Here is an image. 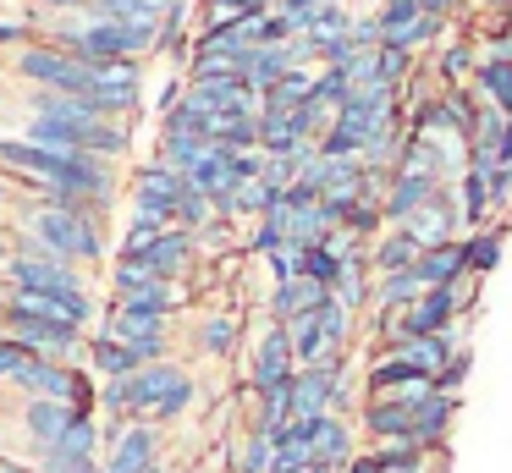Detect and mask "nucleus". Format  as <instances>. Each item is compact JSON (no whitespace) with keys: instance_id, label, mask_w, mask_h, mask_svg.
<instances>
[{"instance_id":"obj_32","label":"nucleus","mask_w":512,"mask_h":473,"mask_svg":"<svg viewBox=\"0 0 512 473\" xmlns=\"http://www.w3.org/2000/svg\"><path fill=\"white\" fill-rule=\"evenodd\" d=\"M89 17H111V22H160L166 0H94Z\"/></svg>"},{"instance_id":"obj_29","label":"nucleus","mask_w":512,"mask_h":473,"mask_svg":"<svg viewBox=\"0 0 512 473\" xmlns=\"http://www.w3.org/2000/svg\"><path fill=\"white\" fill-rule=\"evenodd\" d=\"M347 28H353V6H320L309 17V28H303V39L314 44V61H320V50L325 44H336V39H347Z\"/></svg>"},{"instance_id":"obj_31","label":"nucleus","mask_w":512,"mask_h":473,"mask_svg":"<svg viewBox=\"0 0 512 473\" xmlns=\"http://www.w3.org/2000/svg\"><path fill=\"white\" fill-rule=\"evenodd\" d=\"M347 94H353V83H347V72H336V66H320V72H314L309 105H320L325 116H336V110L347 105Z\"/></svg>"},{"instance_id":"obj_39","label":"nucleus","mask_w":512,"mask_h":473,"mask_svg":"<svg viewBox=\"0 0 512 473\" xmlns=\"http://www.w3.org/2000/svg\"><path fill=\"white\" fill-rule=\"evenodd\" d=\"M28 358H34V352H28V347H17L12 336H0V385H12V374L23 369Z\"/></svg>"},{"instance_id":"obj_10","label":"nucleus","mask_w":512,"mask_h":473,"mask_svg":"<svg viewBox=\"0 0 512 473\" xmlns=\"http://www.w3.org/2000/svg\"><path fill=\"white\" fill-rule=\"evenodd\" d=\"M292 374H298V363H292V341H287V325H270L254 336V347H248V391H270V385H287Z\"/></svg>"},{"instance_id":"obj_13","label":"nucleus","mask_w":512,"mask_h":473,"mask_svg":"<svg viewBox=\"0 0 512 473\" xmlns=\"http://www.w3.org/2000/svg\"><path fill=\"white\" fill-rule=\"evenodd\" d=\"M237 347H243V314L237 308H204L199 325H193V352L210 363H226L237 358Z\"/></svg>"},{"instance_id":"obj_40","label":"nucleus","mask_w":512,"mask_h":473,"mask_svg":"<svg viewBox=\"0 0 512 473\" xmlns=\"http://www.w3.org/2000/svg\"><path fill=\"white\" fill-rule=\"evenodd\" d=\"M28 6L45 17H83V11H94V0H28Z\"/></svg>"},{"instance_id":"obj_9","label":"nucleus","mask_w":512,"mask_h":473,"mask_svg":"<svg viewBox=\"0 0 512 473\" xmlns=\"http://www.w3.org/2000/svg\"><path fill=\"white\" fill-rule=\"evenodd\" d=\"M72 424H78V407H72V402H50V396H17V429H23V440H28V457L61 446Z\"/></svg>"},{"instance_id":"obj_37","label":"nucleus","mask_w":512,"mask_h":473,"mask_svg":"<svg viewBox=\"0 0 512 473\" xmlns=\"http://www.w3.org/2000/svg\"><path fill=\"white\" fill-rule=\"evenodd\" d=\"M347 44H353V50H380L375 6H353V28H347Z\"/></svg>"},{"instance_id":"obj_41","label":"nucleus","mask_w":512,"mask_h":473,"mask_svg":"<svg viewBox=\"0 0 512 473\" xmlns=\"http://www.w3.org/2000/svg\"><path fill=\"white\" fill-rule=\"evenodd\" d=\"M342 473H380V457H375V446H358V457L347 462Z\"/></svg>"},{"instance_id":"obj_15","label":"nucleus","mask_w":512,"mask_h":473,"mask_svg":"<svg viewBox=\"0 0 512 473\" xmlns=\"http://www.w3.org/2000/svg\"><path fill=\"white\" fill-rule=\"evenodd\" d=\"M457 413H463V396H441L435 391L430 402L413 407V446L424 451H452V429H457Z\"/></svg>"},{"instance_id":"obj_34","label":"nucleus","mask_w":512,"mask_h":473,"mask_svg":"<svg viewBox=\"0 0 512 473\" xmlns=\"http://www.w3.org/2000/svg\"><path fill=\"white\" fill-rule=\"evenodd\" d=\"M303 275H309V281H320L325 292H331L336 275H342V253H336L331 242H314V248H303Z\"/></svg>"},{"instance_id":"obj_14","label":"nucleus","mask_w":512,"mask_h":473,"mask_svg":"<svg viewBox=\"0 0 512 473\" xmlns=\"http://www.w3.org/2000/svg\"><path fill=\"white\" fill-rule=\"evenodd\" d=\"M424 66H430L435 88H468V77H474V66H479V39L446 33V39L424 55Z\"/></svg>"},{"instance_id":"obj_30","label":"nucleus","mask_w":512,"mask_h":473,"mask_svg":"<svg viewBox=\"0 0 512 473\" xmlns=\"http://www.w3.org/2000/svg\"><path fill=\"white\" fill-rule=\"evenodd\" d=\"M160 231H171L166 220H155V215H138V209H127V231H122V242H116V259H144V253H149V242H155Z\"/></svg>"},{"instance_id":"obj_18","label":"nucleus","mask_w":512,"mask_h":473,"mask_svg":"<svg viewBox=\"0 0 512 473\" xmlns=\"http://www.w3.org/2000/svg\"><path fill=\"white\" fill-rule=\"evenodd\" d=\"M435 187H441V182H430V176H402V171H391L386 198H380V215H386V226H402V220H408L419 204H430Z\"/></svg>"},{"instance_id":"obj_48","label":"nucleus","mask_w":512,"mask_h":473,"mask_svg":"<svg viewBox=\"0 0 512 473\" xmlns=\"http://www.w3.org/2000/svg\"><path fill=\"white\" fill-rule=\"evenodd\" d=\"M375 6H380V0H375ZM413 6H419V0H413Z\"/></svg>"},{"instance_id":"obj_6","label":"nucleus","mask_w":512,"mask_h":473,"mask_svg":"<svg viewBox=\"0 0 512 473\" xmlns=\"http://www.w3.org/2000/svg\"><path fill=\"white\" fill-rule=\"evenodd\" d=\"M0 281L6 286H23V292H89V270L56 259V253L34 248V242H17L12 237V253L0 264Z\"/></svg>"},{"instance_id":"obj_33","label":"nucleus","mask_w":512,"mask_h":473,"mask_svg":"<svg viewBox=\"0 0 512 473\" xmlns=\"http://www.w3.org/2000/svg\"><path fill=\"white\" fill-rule=\"evenodd\" d=\"M28 462H34V473H100V457H83V451H67V446H50Z\"/></svg>"},{"instance_id":"obj_8","label":"nucleus","mask_w":512,"mask_h":473,"mask_svg":"<svg viewBox=\"0 0 512 473\" xmlns=\"http://www.w3.org/2000/svg\"><path fill=\"white\" fill-rule=\"evenodd\" d=\"M188 193V176H177L171 165L160 160H144L133 176H127V198H133L138 215H155L166 226H177V198Z\"/></svg>"},{"instance_id":"obj_5","label":"nucleus","mask_w":512,"mask_h":473,"mask_svg":"<svg viewBox=\"0 0 512 473\" xmlns=\"http://www.w3.org/2000/svg\"><path fill=\"white\" fill-rule=\"evenodd\" d=\"M100 336H116L127 347H138L144 363H160V358H177V319L166 314H149V308H127V303H105L100 308Z\"/></svg>"},{"instance_id":"obj_44","label":"nucleus","mask_w":512,"mask_h":473,"mask_svg":"<svg viewBox=\"0 0 512 473\" xmlns=\"http://www.w3.org/2000/svg\"><path fill=\"white\" fill-rule=\"evenodd\" d=\"M501 165H512V116H507V127H501Z\"/></svg>"},{"instance_id":"obj_47","label":"nucleus","mask_w":512,"mask_h":473,"mask_svg":"<svg viewBox=\"0 0 512 473\" xmlns=\"http://www.w3.org/2000/svg\"><path fill=\"white\" fill-rule=\"evenodd\" d=\"M0 457H12V451H6V440H0Z\"/></svg>"},{"instance_id":"obj_12","label":"nucleus","mask_w":512,"mask_h":473,"mask_svg":"<svg viewBox=\"0 0 512 473\" xmlns=\"http://www.w3.org/2000/svg\"><path fill=\"white\" fill-rule=\"evenodd\" d=\"M199 259H204L199 237L182 231V226H171V231H160V237L149 242V253L138 264H144L149 275H160V281H188V275L199 270Z\"/></svg>"},{"instance_id":"obj_36","label":"nucleus","mask_w":512,"mask_h":473,"mask_svg":"<svg viewBox=\"0 0 512 473\" xmlns=\"http://www.w3.org/2000/svg\"><path fill=\"white\" fill-rule=\"evenodd\" d=\"M259 264L270 270V286H276V281H292V275H303V248H298V242H281V248L265 253Z\"/></svg>"},{"instance_id":"obj_20","label":"nucleus","mask_w":512,"mask_h":473,"mask_svg":"<svg viewBox=\"0 0 512 473\" xmlns=\"http://www.w3.org/2000/svg\"><path fill=\"white\" fill-rule=\"evenodd\" d=\"M463 253H468V275H479V281H485V275H496L501 253H507V220H490V226L468 231Z\"/></svg>"},{"instance_id":"obj_11","label":"nucleus","mask_w":512,"mask_h":473,"mask_svg":"<svg viewBox=\"0 0 512 473\" xmlns=\"http://www.w3.org/2000/svg\"><path fill=\"white\" fill-rule=\"evenodd\" d=\"M303 424H309V462L320 473H342L347 462L358 457V424L353 418L325 413V418H303Z\"/></svg>"},{"instance_id":"obj_27","label":"nucleus","mask_w":512,"mask_h":473,"mask_svg":"<svg viewBox=\"0 0 512 473\" xmlns=\"http://www.w3.org/2000/svg\"><path fill=\"white\" fill-rule=\"evenodd\" d=\"M276 11V0H199V22L193 28H237L248 17Z\"/></svg>"},{"instance_id":"obj_19","label":"nucleus","mask_w":512,"mask_h":473,"mask_svg":"<svg viewBox=\"0 0 512 473\" xmlns=\"http://www.w3.org/2000/svg\"><path fill=\"white\" fill-rule=\"evenodd\" d=\"M413 275L424 281V292L430 286H452L468 275V253H463V237L457 242H441V248H424L419 259H413Z\"/></svg>"},{"instance_id":"obj_1","label":"nucleus","mask_w":512,"mask_h":473,"mask_svg":"<svg viewBox=\"0 0 512 473\" xmlns=\"http://www.w3.org/2000/svg\"><path fill=\"white\" fill-rule=\"evenodd\" d=\"M12 237L34 242V248L56 253V259L94 270L111 253V209H56L39 204V198H17L12 204Z\"/></svg>"},{"instance_id":"obj_21","label":"nucleus","mask_w":512,"mask_h":473,"mask_svg":"<svg viewBox=\"0 0 512 473\" xmlns=\"http://www.w3.org/2000/svg\"><path fill=\"white\" fill-rule=\"evenodd\" d=\"M413 259H419V242H413L402 226H386L375 242H369V270H375V275L413 270Z\"/></svg>"},{"instance_id":"obj_42","label":"nucleus","mask_w":512,"mask_h":473,"mask_svg":"<svg viewBox=\"0 0 512 473\" xmlns=\"http://www.w3.org/2000/svg\"><path fill=\"white\" fill-rule=\"evenodd\" d=\"M17 204V187H12V176L0 171V209H12Z\"/></svg>"},{"instance_id":"obj_25","label":"nucleus","mask_w":512,"mask_h":473,"mask_svg":"<svg viewBox=\"0 0 512 473\" xmlns=\"http://www.w3.org/2000/svg\"><path fill=\"white\" fill-rule=\"evenodd\" d=\"M457 209H463V237L496 220V209H490V187H485V171H463V176H457Z\"/></svg>"},{"instance_id":"obj_3","label":"nucleus","mask_w":512,"mask_h":473,"mask_svg":"<svg viewBox=\"0 0 512 473\" xmlns=\"http://www.w3.org/2000/svg\"><path fill=\"white\" fill-rule=\"evenodd\" d=\"M83 105L100 121H127L133 127L144 116V61H100L89 66V88H83Z\"/></svg>"},{"instance_id":"obj_2","label":"nucleus","mask_w":512,"mask_h":473,"mask_svg":"<svg viewBox=\"0 0 512 473\" xmlns=\"http://www.w3.org/2000/svg\"><path fill=\"white\" fill-rule=\"evenodd\" d=\"M188 385H199V374L188 369L182 358H160V363H144V369H133L127 380H105L100 385V413L111 418H155L160 407L171 402L177 391H188Z\"/></svg>"},{"instance_id":"obj_43","label":"nucleus","mask_w":512,"mask_h":473,"mask_svg":"<svg viewBox=\"0 0 512 473\" xmlns=\"http://www.w3.org/2000/svg\"><path fill=\"white\" fill-rule=\"evenodd\" d=\"M0 473H34V462H23V457H0Z\"/></svg>"},{"instance_id":"obj_16","label":"nucleus","mask_w":512,"mask_h":473,"mask_svg":"<svg viewBox=\"0 0 512 473\" xmlns=\"http://www.w3.org/2000/svg\"><path fill=\"white\" fill-rule=\"evenodd\" d=\"M325 297H331V292H325L320 281H309V275H292V281H276V286H270L265 314H270V325H292V319L314 314Z\"/></svg>"},{"instance_id":"obj_24","label":"nucleus","mask_w":512,"mask_h":473,"mask_svg":"<svg viewBox=\"0 0 512 473\" xmlns=\"http://www.w3.org/2000/svg\"><path fill=\"white\" fill-rule=\"evenodd\" d=\"M204 154H210V143H204V138H193V132H166V127H160L155 154H149V160H160V165H171L177 176H188L193 165L204 160Z\"/></svg>"},{"instance_id":"obj_4","label":"nucleus","mask_w":512,"mask_h":473,"mask_svg":"<svg viewBox=\"0 0 512 473\" xmlns=\"http://www.w3.org/2000/svg\"><path fill=\"white\" fill-rule=\"evenodd\" d=\"M6 72L23 88H45V94H83V88H89V66L50 39H34V44H23V50H12L6 55Z\"/></svg>"},{"instance_id":"obj_22","label":"nucleus","mask_w":512,"mask_h":473,"mask_svg":"<svg viewBox=\"0 0 512 473\" xmlns=\"http://www.w3.org/2000/svg\"><path fill=\"white\" fill-rule=\"evenodd\" d=\"M424 297V281L413 270H397V275H375V292H369V314H402Z\"/></svg>"},{"instance_id":"obj_23","label":"nucleus","mask_w":512,"mask_h":473,"mask_svg":"<svg viewBox=\"0 0 512 473\" xmlns=\"http://www.w3.org/2000/svg\"><path fill=\"white\" fill-rule=\"evenodd\" d=\"M232 473H276V435H265V429L248 424L243 435L232 440Z\"/></svg>"},{"instance_id":"obj_46","label":"nucleus","mask_w":512,"mask_h":473,"mask_svg":"<svg viewBox=\"0 0 512 473\" xmlns=\"http://www.w3.org/2000/svg\"><path fill=\"white\" fill-rule=\"evenodd\" d=\"M138 473H171V462H155V468H138Z\"/></svg>"},{"instance_id":"obj_7","label":"nucleus","mask_w":512,"mask_h":473,"mask_svg":"<svg viewBox=\"0 0 512 473\" xmlns=\"http://www.w3.org/2000/svg\"><path fill=\"white\" fill-rule=\"evenodd\" d=\"M166 429L160 424H144V418H116L105 429V457H100V473H138V468H155L166 462Z\"/></svg>"},{"instance_id":"obj_28","label":"nucleus","mask_w":512,"mask_h":473,"mask_svg":"<svg viewBox=\"0 0 512 473\" xmlns=\"http://www.w3.org/2000/svg\"><path fill=\"white\" fill-rule=\"evenodd\" d=\"M281 242H287V209H281V198H276V204H270L259 220H248V231H243V253L265 259V253H276Z\"/></svg>"},{"instance_id":"obj_38","label":"nucleus","mask_w":512,"mask_h":473,"mask_svg":"<svg viewBox=\"0 0 512 473\" xmlns=\"http://www.w3.org/2000/svg\"><path fill=\"white\" fill-rule=\"evenodd\" d=\"M485 187H490V209H496V215H507V209H512V165H490Z\"/></svg>"},{"instance_id":"obj_35","label":"nucleus","mask_w":512,"mask_h":473,"mask_svg":"<svg viewBox=\"0 0 512 473\" xmlns=\"http://www.w3.org/2000/svg\"><path fill=\"white\" fill-rule=\"evenodd\" d=\"M468 374H474V352H452V358H446V369L435 374V391L441 396H463L468 391Z\"/></svg>"},{"instance_id":"obj_45","label":"nucleus","mask_w":512,"mask_h":473,"mask_svg":"<svg viewBox=\"0 0 512 473\" xmlns=\"http://www.w3.org/2000/svg\"><path fill=\"white\" fill-rule=\"evenodd\" d=\"M6 253H12V226H0V264H6Z\"/></svg>"},{"instance_id":"obj_49","label":"nucleus","mask_w":512,"mask_h":473,"mask_svg":"<svg viewBox=\"0 0 512 473\" xmlns=\"http://www.w3.org/2000/svg\"><path fill=\"white\" fill-rule=\"evenodd\" d=\"M507 17H512V11H507Z\"/></svg>"},{"instance_id":"obj_26","label":"nucleus","mask_w":512,"mask_h":473,"mask_svg":"<svg viewBox=\"0 0 512 473\" xmlns=\"http://www.w3.org/2000/svg\"><path fill=\"white\" fill-rule=\"evenodd\" d=\"M314 72H320V66H292V72L281 77L276 88H265V94H259V110H276V116H287V110L309 105V88H314Z\"/></svg>"},{"instance_id":"obj_17","label":"nucleus","mask_w":512,"mask_h":473,"mask_svg":"<svg viewBox=\"0 0 512 473\" xmlns=\"http://www.w3.org/2000/svg\"><path fill=\"white\" fill-rule=\"evenodd\" d=\"M468 88H474L479 105L512 116V61H507V55H485V50H479V66H474V77H468Z\"/></svg>"}]
</instances>
